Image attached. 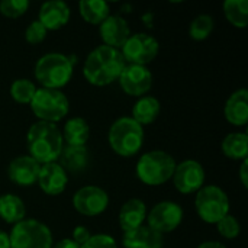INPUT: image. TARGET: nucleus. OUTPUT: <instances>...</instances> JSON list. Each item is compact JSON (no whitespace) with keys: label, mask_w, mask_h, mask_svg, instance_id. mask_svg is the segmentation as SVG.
<instances>
[{"label":"nucleus","mask_w":248,"mask_h":248,"mask_svg":"<svg viewBox=\"0 0 248 248\" xmlns=\"http://www.w3.org/2000/svg\"><path fill=\"white\" fill-rule=\"evenodd\" d=\"M125 65L126 62L118 48L100 45L87 55L83 65V76L90 84L103 87L116 81Z\"/></svg>","instance_id":"nucleus-1"},{"label":"nucleus","mask_w":248,"mask_h":248,"mask_svg":"<svg viewBox=\"0 0 248 248\" xmlns=\"http://www.w3.org/2000/svg\"><path fill=\"white\" fill-rule=\"evenodd\" d=\"M26 145L29 155L42 166L57 163L64 148V140L55 124L38 121L26 134Z\"/></svg>","instance_id":"nucleus-2"},{"label":"nucleus","mask_w":248,"mask_h":248,"mask_svg":"<svg viewBox=\"0 0 248 248\" xmlns=\"http://www.w3.org/2000/svg\"><path fill=\"white\" fill-rule=\"evenodd\" d=\"M74 60L61 52H48L35 64V78L45 89L60 90L73 77Z\"/></svg>","instance_id":"nucleus-3"},{"label":"nucleus","mask_w":248,"mask_h":248,"mask_svg":"<svg viewBox=\"0 0 248 248\" xmlns=\"http://www.w3.org/2000/svg\"><path fill=\"white\" fill-rule=\"evenodd\" d=\"M108 140L118 155L132 157L144 145V128L131 116H124L112 124Z\"/></svg>","instance_id":"nucleus-4"},{"label":"nucleus","mask_w":248,"mask_h":248,"mask_svg":"<svg viewBox=\"0 0 248 248\" xmlns=\"http://www.w3.org/2000/svg\"><path fill=\"white\" fill-rule=\"evenodd\" d=\"M176 169V160L166 151L154 150L145 153L137 163L138 179L148 186H160L171 179Z\"/></svg>","instance_id":"nucleus-5"},{"label":"nucleus","mask_w":248,"mask_h":248,"mask_svg":"<svg viewBox=\"0 0 248 248\" xmlns=\"http://www.w3.org/2000/svg\"><path fill=\"white\" fill-rule=\"evenodd\" d=\"M29 105L39 121L49 124H57L64 119L70 110V102L61 90L45 87L36 89Z\"/></svg>","instance_id":"nucleus-6"},{"label":"nucleus","mask_w":248,"mask_h":248,"mask_svg":"<svg viewBox=\"0 0 248 248\" xmlns=\"http://www.w3.org/2000/svg\"><path fill=\"white\" fill-rule=\"evenodd\" d=\"M195 208L202 221L206 224H217L230 214L228 195L215 185L203 186L195 199Z\"/></svg>","instance_id":"nucleus-7"},{"label":"nucleus","mask_w":248,"mask_h":248,"mask_svg":"<svg viewBox=\"0 0 248 248\" xmlns=\"http://www.w3.org/2000/svg\"><path fill=\"white\" fill-rule=\"evenodd\" d=\"M9 238L12 248H52L54 246L51 230L32 218L13 225Z\"/></svg>","instance_id":"nucleus-8"},{"label":"nucleus","mask_w":248,"mask_h":248,"mask_svg":"<svg viewBox=\"0 0 248 248\" xmlns=\"http://www.w3.org/2000/svg\"><path fill=\"white\" fill-rule=\"evenodd\" d=\"M119 51L126 64L147 67V64H150L158 55L160 44L154 36L138 32L131 35Z\"/></svg>","instance_id":"nucleus-9"},{"label":"nucleus","mask_w":248,"mask_h":248,"mask_svg":"<svg viewBox=\"0 0 248 248\" xmlns=\"http://www.w3.org/2000/svg\"><path fill=\"white\" fill-rule=\"evenodd\" d=\"M148 227L154 231L163 234L174 231L183 221V209L179 203L171 201H164L153 206L145 218Z\"/></svg>","instance_id":"nucleus-10"},{"label":"nucleus","mask_w":248,"mask_h":248,"mask_svg":"<svg viewBox=\"0 0 248 248\" xmlns=\"http://www.w3.org/2000/svg\"><path fill=\"white\" fill-rule=\"evenodd\" d=\"M171 179L176 190H179L180 193H198L205 183V169L196 160H185L176 164Z\"/></svg>","instance_id":"nucleus-11"},{"label":"nucleus","mask_w":248,"mask_h":248,"mask_svg":"<svg viewBox=\"0 0 248 248\" xmlns=\"http://www.w3.org/2000/svg\"><path fill=\"white\" fill-rule=\"evenodd\" d=\"M109 205V195L97 186H84L73 196L74 209L84 217H97L106 211Z\"/></svg>","instance_id":"nucleus-12"},{"label":"nucleus","mask_w":248,"mask_h":248,"mask_svg":"<svg viewBox=\"0 0 248 248\" xmlns=\"http://www.w3.org/2000/svg\"><path fill=\"white\" fill-rule=\"evenodd\" d=\"M118 81L128 96L142 97L153 87V74L145 65L126 64Z\"/></svg>","instance_id":"nucleus-13"},{"label":"nucleus","mask_w":248,"mask_h":248,"mask_svg":"<svg viewBox=\"0 0 248 248\" xmlns=\"http://www.w3.org/2000/svg\"><path fill=\"white\" fill-rule=\"evenodd\" d=\"M39 170L41 164L35 161L31 155H20L10 161L7 174L12 183L22 187H28L38 182Z\"/></svg>","instance_id":"nucleus-14"},{"label":"nucleus","mask_w":248,"mask_h":248,"mask_svg":"<svg viewBox=\"0 0 248 248\" xmlns=\"http://www.w3.org/2000/svg\"><path fill=\"white\" fill-rule=\"evenodd\" d=\"M100 36L103 39V45L112 48H122L126 39L132 35L128 22L119 15H110L99 25Z\"/></svg>","instance_id":"nucleus-15"},{"label":"nucleus","mask_w":248,"mask_h":248,"mask_svg":"<svg viewBox=\"0 0 248 248\" xmlns=\"http://www.w3.org/2000/svg\"><path fill=\"white\" fill-rule=\"evenodd\" d=\"M36 183H39V187L44 193L49 196H57L65 190L68 176L67 171L60 166V163H48L41 166Z\"/></svg>","instance_id":"nucleus-16"},{"label":"nucleus","mask_w":248,"mask_h":248,"mask_svg":"<svg viewBox=\"0 0 248 248\" xmlns=\"http://www.w3.org/2000/svg\"><path fill=\"white\" fill-rule=\"evenodd\" d=\"M71 10L62 0H49L42 3L39 9V22L46 31H58L70 20Z\"/></svg>","instance_id":"nucleus-17"},{"label":"nucleus","mask_w":248,"mask_h":248,"mask_svg":"<svg viewBox=\"0 0 248 248\" xmlns=\"http://www.w3.org/2000/svg\"><path fill=\"white\" fill-rule=\"evenodd\" d=\"M145 218H147V206L144 201L138 198H131L122 205L118 221H119V227L122 228V231L128 232L144 225Z\"/></svg>","instance_id":"nucleus-18"},{"label":"nucleus","mask_w":248,"mask_h":248,"mask_svg":"<svg viewBox=\"0 0 248 248\" xmlns=\"http://www.w3.org/2000/svg\"><path fill=\"white\" fill-rule=\"evenodd\" d=\"M225 119L235 126H244L248 122V90L238 89L227 100L224 108Z\"/></svg>","instance_id":"nucleus-19"},{"label":"nucleus","mask_w":248,"mask_h":248,"mask_svg":"<svg viewBox=\"0 0 248 248\" xmlns=\"http://www.w3.org/2000/svg\"><path fill=\"white\" fill-rule=\"evenodd\" d=\"M125 248H163V235L148 225H141L124 234Z\"/></svg>","instance_id":"nucleus-20"},{"label":"nucleus","mask_w":248,"mask_h":248,"mask_svg":"<svg viewBox=\"0 0 248 248\" xmlns=\"http://www.w3.org/2000/svg\"><path fill=\"white\" fill-rule=\"evenodd\" d=\"M61 135H62V140L67 142V145L84 147L90 137V126L83 118L74 116L65 122Z\"/></svg>","instance_id":"nucleus-21"},{"label":"nucleus","mask_w":248,"mask_h":248,"mask_svg":"<svg viewBox=\"0 0 248 248\" xmlns=\"http://www.w3.org/2000/svg\"><path fill=\"white\" fill-rule=\"evenodd\" d=\"M160 110H161L160 100L155 99L154 96H147L145 94V96L140 97L138 102L134 105L131 118L135 122H138L141 126L142 125H150L158 118Z\"/></svg>","instance_id":"nucleus-22"},{"label":"nucleus","mask_w":248,"mask_h":248,"mask_svg":"<svg viewBox=\"0 0 248 248\" xmlns=\"http://www.w3.org/2000/svg\"><path fill=\"white\" fill-rule=\"evenodd\" d=\"M61 161V167L71 173H78L86 169L89 164V151L87 147H73L65 145L61 151V155L58 158Z\"/></svg>","instance_id":"nucleus-23"},{"label":"nucleus","mask_w":248,"mask_h":248,"mask_svg":"<svg viewBox=\"0 0 248 248\" xmlns=\"http://www.w3.org/2000/svg\"><path fill=\"white\" fill-rule=\"evenodd\" d=\"M25 215L26 208L19 196L13 193H6L0 196V218L3 221L16 225L17 222L25 219Z\"/></svg>","instance_id":"nucleus-24"},{"label":"nucleus","mask_w":248,"mask_h":248,"mask_svg":"<svg viewBox=\"0 0 248 248\" xmlns=\"http://www.w3.org/2000/svg\"><path fill=\"white\" fill-rule=\"evenodd\" d=\"M224 155L231 160H246L248 155V135L246 132L228 134L221 144Z\"/></svg>","instance_id":"nucleus-25"},{"label":"nucleus","mask_w":248,"mask_h":248,"mask_svg":"<svg viewBox=\"0 0 248 248\" xmlns=\"http://www.w3.org/2000/svg\"><path fill=\"white\" fill-rule=\"evenodd\" d=\"M78 10L81 17L90 25H100L110 16V6L105 0H81Z\"/></svg>","instance_id":"nucleus-26"},{"label":"nucleus","mask_w":248,"mask_h":248,"mask_svg":"<svg viewBox=\"0 0 248 248\" xmlns=\"http://www.w3.org/2000/svg\"><path fill=\"white\" fill-rule=\"evenodd\" d=\"M225 17L235 28H247L248 1L247 0H225L222 4Z\"/></svg>","instance_id":"nucleus-27"},{"label":"nucleus","mask_w":248,"mask_h":248,"mask_svg":"<svg viewBox=\"0 0 248 248\" xmlns=\"http://www.w3.org/2000/svg\"><path fill=\"white\" fill-rule=\"evenodd\" d=\"M214 26H215L214 17L211 15L202 13L192 20L189 26V35L195 41H205L212 33Z\"/></svg>","instance_id":"nucleus-28"},{"label":"nucleus","mask_w":248,"mask_h":248,"mask_svg":"<svg viewBox=\"0 0 248 248\" xmlns=\"http://www.w3.org/2000/svg\"><path fill=\"white\" fill-rule=\"evenodd\" d=\"M35 92H36V86L28 78H17L10 86L12 99L22 105H29Z\"/></svg>","instance_id":"nucleus-29"},{"label":"nucleus","mask_w":248,"mask_h":248,"mask_svg":"<svg viewBox=\"0 0 248 248\" xmlns=\"http://www.w3.org/2000/svg\"><path fill=\"white\" fill-rule=\"evenodd\" d=\"M217 225V228H218V232L224 237V238H227V240H234V238H237L238 235H240V232H241V227H240V222H238V219L235 218V217H232V215H225L219 222H217L215 224Z\"/></svg>","instance_id":"nucleus-30"},{"label":"nucleus","mask_w":248,"mask_h":248,"mask_svg":"<svg viewBox=\"0 0 248 248\" xmlns=\"http://www.w3.org/2000/svg\"><path fill=\"white\" fill-rule=\"evenodd\" d=\"M29 9L28 0H1L0 1V13L6 17L16 19L25 15Z\"/></svg>","instance_id":"nucleus-31"},{"label":"nucleus","mask_w":248,"mask_h":248,"mask_svg":"<svg viewBox=\"0 0 248 248\" xmlns=\"http://www.w3.org/2000/svg\"><path fill=\"white\" fill-rule=\"evenodd\" d=\"M46 33H48V31L45 29V26L39 20H33L29 23V26L25 31V39L32 45L41 44L46 38Z\"/></svg>","instance_id":"nucleus-32"},{"label":"nucleus","mask_w":248,"mask_h":248,"mask_svg":"<svg viewBox=\"0 0 248 248\" xmlns=\"http://www.w3.org/2000/svg\"><path fill=\"white\" fill-rule=\"evenodd\" d=\"M80 248H118V244L113 237L108 234H96L89 238Z\"/></svg>","instance_id":"nucleus-33"},{"label":"nucleus","mask_w":248,"mask_h":248,"mask_svg":"<svg viewBox=\"0 0 248 248\" xmlns=\"http://www.w3.org/2000/svg\"><path fill=\"white\" fill-rule=\"evenodd\" d=\"M90 237H92L90 231H89L86 227H83V225L76 227V228L73 230V232H71V240H73L76 244H78L80 247H81L86 241H89Z\"/></svg>","instance_id":"nucleus-34"},{"label":"nucleus","mask_w":248,"mask_h":248,"mask_svg":"<svg viewBox=\"0 0 248 248\" xmlns=\"http://www.w3.org/2000/svg\"><path fill=\"white\" fill-rule=\"evenodd\" d=\"M240 180L244 187H248V158L243 160L240 167Z\"/></svg>","instance_id":"nucleus-35"},{"label":"nucleus","mask_w":248,"mask_h":248,"mask_svg":"<svg viewBox=\"0 0 248 248\" xmlns=\"http://www.w3.org/2000/svg\"><path fill=\"white\" fill-rule=\"evenodd\" d=\"M52 248H80V246L76 244L71 238H64L61 241H58L57 244H54Z\"/></svg>","instance_id":"nucleus-36"},{"label":"nucleus","mask_w":248,"mask_h":248,"mask_svg":"<svg viewBox=\"0 0 248 248\" xmlns=\"http://www.w3.org/2000/svg\"><path fill=\"white\" fill-rule=\"evenodd\" d=\"M0 248H12L10 247V238L9 234L0 230Z\"/></svg>","instance_id":"nucleus-37"},{"label":"nucleus","mask_w":248,"mask_h":248,"mask_svg":"<svg viewBox=\"0 0 248 248\" xmlns=\"http://www.w3.org/2000/svg\"><path fill=\"white\" fill-rule=\"evenodd\" d=\"M198 248H227L224 244H221L219 241H205L202 243Z\"/></svg>","instance_id":"nucleus-38"}]
</instances>
